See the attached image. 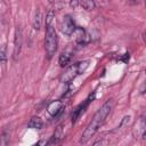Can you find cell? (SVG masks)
<instances>
[{
    "label": "cell",
    "mask_w": 146,
    "mask_h": 146,
    "mask_svg": "<svg viewBox=\"0 0 146 146\" xmlns=\"http://www.w3.org/2000/svg\"><path fill=\"white\" fill-rule=\"evenodd\" d=\"M54 1H55V0H49V2H54Z\"/></svg>",
    "instance_id": "cell-19"
},
{
    "label": "cell",
    "mask_w": 146,
    "mask_h": 146,
    "mask_svg": "<svg viewBox=\"0 0 146 146\" xmlns=\"http://www.w3.org/2000/svg\"><path fill=\"white\" fill-rule=\"evenodd\" d=\"M47 110H48V113L52 117H57V116H59L62 114V112L64 110V104L60 100H54L48 105Z\"/></svg>",
    "instance_id": "cell-6"
},
{
    "label": "cell",
    "mask_w": 146,
    "mask_h": 146,
    "mask_svg": "<svg viewBox=\"0 0 146 146\" xmlns=\"http://www.w3.org/2000/svg\"><path fill=\"white\" fill-rule=\"evenodd\" d=\"M79 6H81L86 10L90 11L96 8V2H95V0H79Z\"/></svg>",
    "instance_id": "cell-14"
},
{
    "label": "cell",
    "mask_w": 146,
    "mask_h": 146,
    "mask_svg": "<svg viewBox=\"0 0 146 146\" xmlns=\"http://www.w3.org/2000/svg\"><path fill=\"white\" fill-rule=\"evenodd\" d=\"M145 130H146V124H145V119L144 116H141L139 119V121L136 123L135 129H133V137L138 138L141 137L143 139H145Z\"/></svg>",
    "instance_id": "cell-8"
},
{
    "label": "cell",
    "mask_w": 146,
    "mask_h": 146,
    "mask_svg": "<svg viewBox=\"0 0 146 146\" xmlns=\"http://www.w3.org/2000/svg\"><path fill=\"white\" fill-rule=\"evenodd\" d=\"M113 108V102L112 99H108L106 103L103 104V106L95 113V115L92 116L91 121L89 122V124L87 125V128L84 129V131L81 135L80 138V143L81 144H86L89 139H91V137L95 136V133L99 130V128L103 125V123L105 122L106 117L110 115L111 111Z\"/></svg>",
    "instance_id": "cell-1"
},
{
    "label": "cell",
    "mask_w": 146,
    "mask_h": 146,
    "mask_svg": "<svg viewBox=\"0 0 146 146\" xmlns=\"http://www.w3.org/2000/svg\"><path fill=\"white\" fill-rule=\"evenodd\" d=\"M22 42H23V36H22V31L19 27L16 29L15 32V40H14V51H13V56L14 59L17 58V56L21 52V48H22Z\"/></svg>",
    "instance_id": "cell-7"
},
{
    "label": "cell",
    "mask_w": 146,
    "mask_h": 146,
    "mask_svg": "<svg viewBox=\"0 0 146 146\" xmlns=\"http://www.w3.org/2000/svg\"><path fill=\"white\" fill-rule=\"evenodd\" d=\"M27 125H29V128H32V129H42L43 121L39 116H33V117H31Z\"/></svg>",
    "instance_id": "cell-13"
},
{
    "label": "cell",
    "mask_w": 146,
    "mask_h": 146,
    "mask_svg": "<svg viewBox=\"0 0 146 146\" xmlns=\"http://www.w3.org/2000/svg\"><path fill=\"white\" fill-rule=\"evenodd\" d=\"M6 60V48L0 47V62Z\"/></svg>",
    "instance_id": "cell-17"
},
{
    "label": "cell",
    "mask_w": 146,
    "mask_h": 146,
    "mask_svg": "<svg viewBox=\"0 0 146 146\" xmlns=\"http://www.w3.org/2000/svg\"><path fill=\"white\" fill-rule=\"evenodd\" d=\"M62 137H63V128H62V125H58V127L56 128V130H55V132H54L52 137H51V138H50L46 144H47V145L58 144V143L60 141Z\"/></svg>",
    "instance_id": "cell-10"
},
{
    "label": "cell",
    "mask_w": 146,
    "mask_h": 146,
    "mask_svg": "<svg viewBox=\"0 0 146 146\" xmlns=\"http://www.w3.org/2000/svg\"><path fill=\"white\" fill-rule=\"evenodd\" d=\"M9 143V131H7L6 129L0 133V146H5L8 145Z\"/></svg>",
    "instance_id": "cell-15"
},
{
    "label": "cell",
    "mask_w": 146,
    "mask_h": 146,
    "mask_svg": "<svg viewBox=\"0 0 146 146\" xmlns=\"http://www.w3.org/2000/svg\"><path fill=\"white\" fill-rule=\"evenodd\" d=\"M54 17H55V11L54 10H49L47 13V15H46V25H50L52 19H54Z\"/></svg>",
    "instance_id": "cell-16"
},
{
    "label": "cell",
    "mask_w": 146,
    "mask_h": 146,
    "mask_svg": "<svg viewBox=\"0 0 146 146\" xmlns=\"http://www.w3.org/2000/svg\"><path fill=\"white\" fill-rule=\"evenodd\" d=\"M33 29L39 31L41 29V25H42V13L40 10V8L35 11V15H34V19H33Z\"/></svg>",
    "instance_id": "cell-12"
},
{
    "label": "cell",
    "mask_w": 146,
    "mask_h": 146,
    "mask_svg": "<svg viewBox=\"0 0 146 146\" xmlns=\"http://www.w3.org/2000/svg\"><path fill=\"white\" fill-rule=\"evenodd\" d=\"M73 33H76V42L80 43V44H84L87 42V33L86 31L82 29V27H75L74 32Z\"/></svg>",
    "instance_id": "cell-11"
},
{
    "label": "cell",
    "mask_w": 146,
    "mask_h": 146,
    "mask_svg": "<svg viewBox=\"0 0 146 146\" xmlns=\"http://www.w3.org/2000/svg\"><path fill=\"white\" fill-rule=\"evenodd\" d=\"M73 58V54L70 52V51H63L60 55H59V58H58V63L60 65V67H65L67 66L71 60Z\"/></svg>",
    "instance_id": "cell-9"
},
{
    "label": "cell",
    "mask_w": 146,
    "mask_h": 146,
    "mask_svg": "<svg viewBox=\"0 0 146 146\" xmlns=\"http://www.w3.org/2000/svg\"><path fill=\"white\" fill-rule=\"evenodd\" d=\"M75 24H74V21H73V18L70 16V15H65L64 17H63V21H62V23H60V31H62V33L63 34H65V35H72L73 34V32H74V30H75Z\"/></svg>",
    "instance_id": "cell-4"
},
{
    "label": "cell",
    "mask_w": 146,
    "mask_h": 146,
    "mask_svg": "<svg viewBox=\"0 0 146 146\" xmlns=\"http://www.w3.org/2000/svg\"><path fill=\"white\" fill-rule=\"evenodd\" d=\"M94 98H95V94H92V95H89V97L86 99V102H83L82 104H80L74 111H73V113H72V116H71V119H72V122L74 123L76 120H78V117L81 115V113H83L84 112V110L87 108V106L89 105V103L90 102H92L94 100Z\"/></svg>",
    "instance_id": "cell-5"
},
{
    "label": "cell",
    "mask_w": 146,
    "mask_h": 146,
    "mask_svg": "<svg viewBox=\"0 0 146 146\" xmlns=\"http://www.w3.org/2000/svg\"><path fill=\"white\" fill-rule=\"evenodd\" d=\"M57 46H58V38L56 34L55 29L50 25H46V36H44V49H46V54L48 59H50L56 50H57Z\"/></svg>",
    "instance_id": "cell-3"
},
{
    "label": "cell",
    "mask_w": 146,
    "mask_h": 146,
    "mask_svg": "<svg viewBox=\"0 0 146 146\" xmlns=\"http://www.w3.org/2000/svg\"><path fill=\"white\" fill-rule=\"evenodd\" d=\"M70 6H71L73 9H75V8L79 6V0H71V1H70Z\"/></svg>",
    "instance_id": "cell-18"
},
{
    "label": "cell",
    "mask_w": 146,
    "mask_h": 146,
    "mask_svg": "<svg viewBox=\"0 0 146 146\" xmlns=\"http://www.w3.org/2000/svg\"><path fill=\"white\" fill-rule=\"evenodd\" d=\"M88 66H89V60H83V62H79V63L72 64L60 75V82H63V83H70L78 75L82 74L87 70Z\"/></svg>",
    "instance_id": "cell-2"
}]
</instances>
